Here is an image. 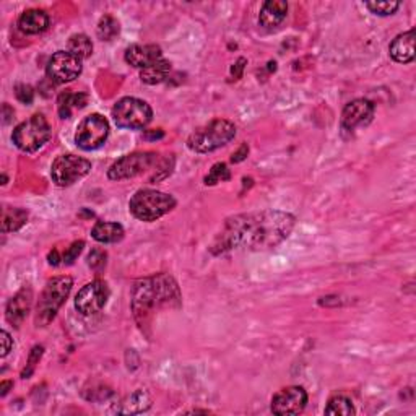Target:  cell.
<instances>
[{
  "label": "cell",
  "mask_w": 416,
  "mask_h": 416,
  "mask_svg": "<svg viewBox=\"0 0 416 416\" xmlns=\"http://www.w3.org/2000/svg\"><path fill=\"white\" fill-rule=\"evenodd\" d=\"M236 137V125L226 119H213L203 127L192 132L187 139V146L196 153H212V151L228 145Z\"/></svg>",
  "instance_id": "4"
},
{
  "label": "cell",
  "mask_w": 416,
  "mask_h": 416,
  "mask_svg": "<svg viewBox=\"0 0 416 416\" xmlns=\"http://www.w3.org/2000/svg\"><path fill=\"white\" fill-rule=\"evenodd\" d=\"M122 225L113 223V221H96L92 229V236L94 241L101 244H114L124 239Z\"/></svg>",
  "instance_id": "20"
},
{
  "label": "cell",
  "mask_w": 416,
  "mask_h": 416,
  "mask_svg": "<svg viewBox=\"0 0 416 416\" xmlns=\"http://www.w3.org/2000/svg\"><path fill=\"white\" fill-rule=\"evenodd\" d=\"M308 405V392L299 386H289L277 392L272 398V413L278 416L299 415Z\"/></svg>",
  "instance_id": "13"
},
{
  "label": "cell",
  "mask_w": 416,
  "mask_h": 416,
  "mask_svg": "<svg viewBox=\"0 0 416 416\" xmlns=\"http://www.w3.org/2000/svg\"><path fill=\"white\" fill-rule=\"evenodd\" d=\"M119 31H120L119 22L113 17V15H104V17L99 20L96 33H98V38L101 41L114 39L115 36L119 34Z\"/></svg>",
  "instance_id": "26"
},
{
  "label": "cell",
  "mask_w": 416,
  "mask_h": 416,
  "mask_svg": "<svg viewBox=\"0 0 416 416\" xmlns=\"http://www.w3.org/2000/svg\"><path fill=\"white\" fill-rule=\"evenodd\" d=\"M83 247H85V242L83 241L72 242L70 247H67L65 254L62 256V263H65V265H72V263L78 259V256L82 254Z\"/></svg>",
  "instance_id": "30"
},
{
  "label": "cell",
  "mask_w": 416,
  "mask_h": 416,
  "mask_svg": "<svg viewBox=\"0 0 416 416\" xmlns=\"http://www.w3.org/2000/svg\"><path fill=\"white\" fill-rule=\"evenodd\" d=\"M72 286L73 280L70 277H56L47 282L43 294L39 296L38 306H36V327H46L56 317V314L67 301Z\"/></svg>",
  "instance_id": "5"
},
{
  "label": "cell",
  "mask_w": 416,
  "mask_h": 416,
  "mask_svg": "<svg viewBox=\"0 0 416 416\" xmlns=\"http://www.w3.org/2000/svg\"><path fill=\"white\" fill-rule=\"evenodd\" d=\"M10 115L13 118V109H10L8 104H4V124H8L10 122Z\"/></svg>",
  "instance_id": "38"
},
{
  "label": "cell",
  "mask_w": 416,
  "mask_h": 416,
  "mask_svg": "<svg viewBox=\"0 0 416 416\" xmlns=\"http://www.w3.org/2000/svg\"><path fill=\"white\" fill-rule=\"evenodd\" d=\"M88 265L93 268V270H101V268L106 267V252L94 249L92 254L88 256Z\"/></svg>",
  "instance_id": "32"
},
{
  "label": "cell",
  "mask_w": 416,
  "mask_h": 416,
  "mask_svg": "<svg viewBox=\"0 0 416 416\" xmlns=\"http://www.w3.org/2000/svg\"><path fill=\"white\" fill-rule=\"evenodd\" d=\"M176 207V198L155 189H140L129 200V212L137 220L151 223L170 213Z\"/></svg>",
  "instance_id": "3"
},
{
  "label": "cell",
  "mask_w": 416,
  "mask_h": 416,
  "mask_svg": "<svg viewBox=\"0 0 416 416\" xmlns=\"http://www.w3.org/2000/svg\"><path fill=\"white\" fill-rule=\"evenodd\" d=\"M52 135L51 125L43 114H34L15 127L12 140L18 150L25 153H34L49 141Z\"/></svg>",
  "instance_id": "6"
},
{
  "label": "cell",
  "mask_w": 416,
  "mask_h": 416,
  "mask_svg": "<svg viewBox=\"0 0 416 416\" xmlns=\"http://www.w3.org/2000/svg\"><path fill=\"white\" fill-rule=\"evenodd\" d=\"M374 118V104L370 99L358 98L353 99L341 111V127L353 132L358 127H366Z\"/></svg>",
  "instance_id": "14"
},
{
  "label": "cell",
  "mask_w": 416,
  "mask_h": 416,
  "mask_svg": "<svg viewBox=\"0 0 416 416\" xmlns=\"http://www.w3.org/2000/svg\"><path fill=\"white\" fill-rule=\"evenodd\" d=\"M88 104V94L85 93H72L65 92L62 93L59 99H57V111L62 119L72 118L73 111L85 108Z\"/></svg>",
  "instance_id": "21"
},
{
  "label": "cell",
  "mask_w": 416,
  "mask_h": 416,
  "mask_svg": "<svg viewBox=\"0 0 416 416\" xmlns=\"http://www.w3.org/2000/svg\"><path fill=\"white\" fill-rule=\"evenodd\" d=\"M109 286L106 282L94 280L87 283L75 296V309L82 315H93L106 306L109 299Z\"/></svg>",
  "instance_id": "12"
},
{
  "label": "cell",
  "mask_w": 416,
  "mask_h": 416,
  "mask_svg": "<svg viewBox=\"0 0 416 416\" xmlns=\"http://www.w3.org/2000/svg\"><path fill=\"white\" fill-rule=\"evenodd\" d=\"M229 179H231V172L228 170V166H226L225 163H217V165L212 166V170H210L208 175L205 176L203 184L205 186H215V184L229 181Z\"/></svg>",
  "instance_id": "27"
},
{
  "label": "cell",
  "mask_w": 416,
  "mask_h": 416,
  "mask_svg": "<svg viewBox=\"0 0 416 416\" xmlns=\"http://www.w3.org/2000/svg\"><path fill=\"white\" fill-rule=\"evenodd\" d=\"M31 304H33V289L30 286H25L23 289L15 294L7 304V310H5V317L15 327H20L25 322V319L28 317Z\"/></svg>",
  "instance_id": "15"
},
{
  "label": "cell",
  "mask_w": 416,
  "mask_h": 416,
  "mask_svg": "<svg viewBox=\"0 0 416 416\" xmlns=\"http://www.w3.org/2000/svg\"><path fill=\"white\" fill-rule=\"evenodd\" d=\"M288 4L285 0H268L262 5L259 13V25L265 30H275L285 22Z\"/></svg>",
  "instance_id": "18"
},
{
  "label": "cell",
  "mask_w": 416,
  "mask_h": 416,
  "mask_svg": "<svg viewBox=\"0 0 416 416\" xmlns=\"http://www.w3.org/2000/svg\"><path fill=\"white\" fill-rule=\"evenodd\" d=\"M415 38L416 31L410 30L407 33L398 34L392 41L391 46H389V52H391V57L395 62H398V64H412L416 56Z\"/></svg>",
  "instance_id": "17"
},
{
  "label": "cell",
  "mask_w": 416,
  "mask_h": 416,
  "mask_svg": "<svg viewBox=\"0 0 416 416\" xmlns=\"http://www.w3.org/2000/svg\"><path fill=\"white\" fill-rule=\"evenodd\" d=\"M0 341H2V351H0V355H2V358H5L13 348V340H12V336H10L8 332L2 330L0 332Z\"/></svg>",
  "instance_id": "34"
},
{
  "label": "cell",
  "mask_w": 416,
  "mask_h": 416,
  "mask_svg": "<svg viewBox=\"0 0 416 416\" xmlns=\"http://www.w3.org/2000/svg\"><path fill=\"white\" fill-rule=\"evenodd\" d=\"M296 223L291 213L278 210H260L234 215L225 221L217 238L210 246L213 256L225 252L246 249V251H268L280 246L288 239Z\"/></svg>",
  "instance_id": "1"
},
{
  "label": "cell",
  "mask_w": 416,
  "mask_h": 416,
  "mask_svg": "<svg viewBox=\"0 0 416 416\" xmlns=\"http://www.w3.org/2000/svg\"><path fill=\"white\" fill-rule=\"evenodd\" d=\"M82 59L68 51H57L46 65V75L56 85H65L80 77Z\"/></svg>",
  "instance_id": "11"
},
{
  "label": "cell",
  "mask_w": 416,
  "mask_h": 416,
  "mask_svg": "<svg viewBox=\"0 0 416 416\" xmlns=\"http://www.w3.org/2000/svg\"><path fill=\"white\" fill-rule=\"evenodd\" d=\"M47 259H49V263L51 265H59V263H62L61 260H62V257H59V251L57 249H54L52 252H49V257H47Z\"/></svg>",
  "instance_id": "37"
},
{
  "label": "cell",
  "mask_w": 416,
  "mask_h": 416,
  "mask_svg": "<svg viewBox=\"0 0 416 416\" xmlns=\"http://www.w3.org/2000/svg\"><path fill=\"white\" fill-rule=\"evenodd\" d=\"M244 64H247V61L244 59V57H241V59H238V62H236V64H234V67H233V72L236 70L234 80H238V78H241L242 68H244Z\"/></svg>",
  "instance_id": "36"
},
{
  "label": "cell",
  "mask_w": 416,
  "mask_h": 416,
  "mask_svg": "<svg viewBox=\"0 0 416 416\" xmlns=\"http://www.w3.org/2000/svg\"><path fill=\"white\" fill-rule=\"evenodd\" d=\"M41 355H43V346H34L33 350H31V355H30V360H28V371L23 372V377L26 379L28 376H31V372H33L36 363L39 361Z\"/></svg>",
  "instance_id": "33"
},
{
  "label": "cell",
  "mask_w": 416,
  "mask_h": 416,
  "mask_svg": "<svg viewBox=\"0 0 416 416\" xmlns=\"http://www.w3.org/2000/svg\"><path fill=\"white\" fill-rule=\"evenodd\" d=\"M181 293L176 282L166 273L144 278L135 283L132 291V310L140 329L150 322L151 315L165 306H179Z\"/></svg>",
  "instance_id": "2"
},
{
  "label": "cell",
  "mask_w": 416,
  "mask_h": 416,
  "mask_svg": "<svg viewBox=\"0 0 416 416\" xmlns=\"http://www.w3.org/2000/svg\"><path fill=\"white\" fill-rule=\"evenodd\" d=\"M109 137V122L101 114H89L78 124L75 144L85 151L101 149Z\"/></svg>",
  "instance_id": "9"
},
{
  "label": "cell",
  "mask_w": 416,
  "mask_h": 416,
  "mask_svg": "<svg viewBox=\"0 0 416 416\" xmlns=\"http://www.w3.org/2000/svg\"><path fill=\"white\" fill-rule=\"evenodd\" d=\"M161 59L163 51L156 44H134L125 51V62L132 67L140 68V70L156 64Z\"/></svg>",
  "instance_id": "16"
},
{
  "label": "cell",
  "mask_w": 416,
  "mask_h": 416,
  "mask_svg": "<svg viewBox=\"0 0 416 416\" xmlns=\"http://www.w3.org/2000/svg\"><path fill=\"white\" fill-rule=\"evenodd\" d=\"M12 386H13V382H10V381H4L2 384H0V391H2V392H0V395H2V397H5V395L8 393V389L12 387Z\"/></svg>",
  "instance_id": "39"
},
{
  "label": "cell",
  "mask_w": 416,
  "mask_h": 416,
  "mask_svg": "<svg viewBox=\"0 0 416 416\" xmlns=\"http://www.w3.org/2000/svg\"><path fill=\"white\" fill-rule=\"evenodd\" d=\"M92 171V163L77 155H61L51 168L52 182L59 187H68L85 177Z\"/></svg>",
  "instance_id": "8"
},
{
  "label": "cell",
  "mask_w": 416,
  "mask_h": 416,
  "mask_svg": "<svg viewBox=\"0 0 416 416\" xmlns=\"http://www.w3.org/2000/svg\"><path fill=\"white\" fill-rule=\"evenodd\" d=\"M67 51L72 52L73 56H77L78 59L85 61L93 54V43L87 34H82V33L73 34L70 36V39H68Z\"/></svg>",
  "instance_id": "24"
},
{
  "label": "cell",
  "mask_w": 416,
  "mask_h": 416,
  "mask_svg": "<svg viewBox=\"0 0 416 416\" xmlns=\"http://www.w3.org/2000/svg\"><path fill=\"white\" fill-rule=\"evenodd\" d=\"M51 18L47 12L41 8H30L20 15L18 30L23 34H39L49 28Z\"/></svg>",
  "instance_id": "19"
},
{
  "label": "cell",
  "mask_w": 416,
  "mask_h": 416,
  "mask_svg": "<svg viewBox=\"0 0 416 416\" xmlns=\"http://www.w3.org/2000/svg\"><path fill=\"white\" fill-rule=\"evenodd\" d=\"M158 160V155L153 151H135V153L125 155L113 163L108 170V177L111 181H125V179L137 177L150 170Z\"/></svg>",
  "instance_id": "10"
},
{
  "label": "cell",
  "mask_w": 416,
  "mask_h": 416,
  "mask_svg": "<svg viewBox=\"0 0 416 416\" xmlns=\"http://www.w3.org/2000/svg\"><path fill=\"white\" fill-rule=\"evenodd\" d=\"M15 96H17V99L20 103L31 104V103H33V98H34V92L30 85L20 83V85L15 87Z\"/></svg>",
  "instance_id": "31"
},
{
  "label": "cell",
  "mask_w": 416,
  "mask_h": 416,
  "mask_svg": "<svg viewBox=\"0 0 416 416\" xmlns=\"http://www.w3.org/2000/svg\"><path fill=\"white\" fill-rule=\"evenodd\" d=\"M28 221V212L23 208H4L2 212V233H15L22 229Z\"/></svg>",
  "instance_id": "23"
},
{
  "label": "cell",
  "mask_w": 416,
  "mask_h": 416,
  "mask_svg": "<svg viewBox=\"0 0 416 416\" xmlns=\"http://www.w3.org/2000/svg\"><path fill=\"white\" fill-rule=\"evenodd\" d=\"M366 7L371 13L379 17H389L400 8V2H366Z\"/></svg>",
  "instance_id": "28"
},
{
  "label": "cell",
  "mask_w": 416,
  "mask_h": 416,
  "mask_svg": "<svg viewBox=\"0 0 416 416\" xmlns=\"http://www.w3.org/2000/svg\"><path fill=\"white\" fill-rule=\"evenodd\" d=\"M325 415L330 416H351L355 415V407L353 402L346 395H335L329 400L325 407Z\"/></svg>",
  "instance_id": "25"
},
{
  "label": "cell",
  "mask_w": 416,
  "mask_h": 416,
  "mask_svg": "<svg viewBox=\"0 0 416 416\" xmlns=\"http://www.w3.org/2000/svg\"><path fill=\"white\" fill-rule=\"evenodd\" d=\"M171 72V64L165 59L158 61L156 64L150 65L140 70V80L146 85H158V83L165 82Z\"/></svg>",
  "instance_id": "22"
},
{
  "label": "cell",
  "mask_w": 416,
  "mask_h": 416,
  "mask_svg": "<svg viewBox=\"0 0 416 416\" xmlns=\"http://www.w3.org/2000/svg\"><path fill=\"white\" fill-rule=\"evenodd\" d=\"M130 400L134 403H129V407L124 410L125 413H134V407H137V413H140V412H144V410H146L151 405L150 395L146 393L145 391H137L134 395H132Z\"/></svg>",
  "instance_id": "29"
},
{
  "label": "cell",
  "mask_w": 416,
  "mask_h": 416,
  "mask_svg": "<svg viewBox=\"0 0 416 416\" xmlns=\"http://www.w3.org/2000/svg\"><path fill=\"white\" fill-rule=\"evenodd\" d=\"M247 155H249V145L242 144L239 146V150L236 151V153H233V156H231V161H233V163H241V161L246 160Z\"/></svg>",
  "instance_id": "35"
},
{
  "label": "cell",
  "mask_w": 416,
  "mask_h": 416,
  "mask_svg": "<svg viewBox=\"0 0 416 416\" xmlns=\"http://www.w3.org/2000/svg\"><path fill=\"white\" fill-rule=\"evenodd\" d=\"M114 122L120 129L139 130L145 129L153 119V109L150 104L139 98H122L114 104L113 108Z\"/></svg>",
  "instance_id": "7"
}]
</instances>
